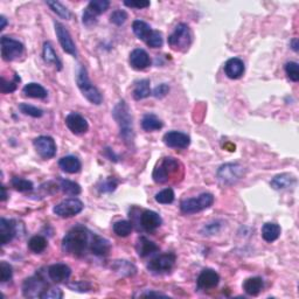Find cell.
<instances>
[{"instance_id": "26", "label": "cell", "mask_w": 299, "mask_h": 299, "mask_svg": "<svg viewBox=\"0 0 299 299\" xmlns=\"http://www.w3.org/2000/svg\"><path fill=\"white\" fill-rule=\"evenodd\" d=\"M280 227L277 223L273 222H266L263 224L262 227V237L263 240L269 242H275L276 240H278V237L280 236Z\"/></svg>"}, {"instance_id": "48", "label": "cell", "mask_w": 299, "mask_h": 299, "mask_svg": "<svg viewBox=\"0 0 299 299\" xmlns=\"http://www.w3.org/2000/svg\"><path fill=\"white\" fill-rule=\"evenodd\" d=\"M147 46L151 48H160L164 44L163 35L159 31H153V33L147 40Z\"/></svg>"}, {"instance_id": "14", "label": "cell", "mask_w": 299, "mask_h": 299, "mask_svg": "<svg viewBox=\"0 0 299 299\" xmlns=\"http://www.w3.org/2000/svg\"><path fill=\"white\" fill-rule=\"evenodd\" d=\"M164 143L172 148H187L191 144V138L186 133L179 131H170L164 134Z\"/></svg>"}, {"instance_id": "13", "label": "cell", "mask_w": 299, "mask_h": 299, "mask_svg": "<svg viewBox=\"0 0 299 299\" xmlns=\"http://www.w3.org/2000/svg\"><path fill=\"white\" fill-rule=\"evenodd\" d=\"M54 26H55L56 37H58L59 42L60 45H61L63 51H65L67 54L76 58L77 48H76V45H75V42L73 41V38L68 32V30H67V28L60 23H54Z\"/></svg>"}, {"instance_id": "3", "label": "cell", "mask_w": 299, "mask_h": 299, "mask_svg": "<svg viewBox=\"0 0 299 299\" xmlns=\"http://www.w3.org/2000/svg\"><path fill=\"white\" fill-rule=\"evenodd\" d=\"M76 83L78 89H80L82 92V95H83L89 102L95 105L101 104L103 101L101 92H99L98 89L91 83L90 78L88 76L87 69H85V67L83 66H81L80 69H78L77 76H76Z\"/></svg>"}, {"instance_id": "16", "label": "cell", "mask_w": 299, "mask_h": 299, "mask_svg": "<svg viewBox=\"0 0 299 299\" xmlns=\"http://www.w3.org/2000/svg\"><path fill=\"white\" fill-rule=\"evenodd\" d=\"M66 125L74 134H83L89 130L87 119L77 112H72L66 117Z\"/></svg>"}, {"instance_id": "5", "label": "cell", "mask_w": 299, "mask_h": 299, "mask_svg": "<svg viewBox=\"0 0 299 299\" xmlns=\"http://www.w3.org/2000/svg\"><path fill=\"white\" fill-rule=\"evenodd\" d=\"M214 204V195L211 193H202L198 198H191L181 201L180 209L184 214H195L211 207Z\"/></svg>"}, {"instance_id": "46", "label": "cell", "mask_w": 299, "mask_h": 299, "mask_svg": "<svg viewBox=\"0 0 299 299\" xmlns=\"http://www.w3.org/2000/svg\"><path fill=\"white\" fill-rule=\"evenodd\" d=\"M285 73L290 81L298 82L299 81V68L297 62H287L285 65Z\"/></svg>"}, {"instance_id": "45", "label": "cell", "mask_w": 299, "mask_h": 299, "mask_svg": "<svg viewBox=\"0 0 299 299\" xmlns=\"http://www.w3.org/2000/svg\"><path fill=\"white\" fill-rule=\"evenodd\" d=\"M127 20V13L123 10L113 11L110 16V23H112L116 26H122V25Z\"/></svg>"}, {"instance_id": "36", "label": "cell", "mask_w": 299, "mask_h": 299, "mask_svg": "<svg viewBox=\"0 0 299 299\" xmlns=\"http://www.w3.org/2000/svg\"><path fill=\"white\" fill-rule=\"evenodd\" d=\"M47 4V6H49V9H51L53 12L58 14L60 18H62V19H66V20H69L70 18H72V13H70V11L67 9L65 5H62L60 2H55V0H48V2H46Z\"/></svg>"}, {"instance_id": "1", "label": "cell", "mask_w": 299, "mask_h": 299, "mask_svg": "<svg viewBox=\"0 0 299 299\" xmlns=\"http://www.w3.org/2000/svg\"><path fill=\"white\" fill-rule=\"evenodd\" d=\"M89 230L84 226H75L62 238V250L65 254L81 257L90 245Z\"/></svg>"}, {"instance_id": "10", "label": "cell", "mask_w": 299, "mask_h": 299, "mask_svg": "<svg viewBox=\"0 0 299 299\" xmlns=\"http://www.w3.org/2000/svg\"><path fill=\"white\" fill-rule=\"evenodd\" d=\"M24 45L20 41L4 35L2 37V58L4 61H13L23 55Z\"/></svg>"}, {"instance_id": "17", "label": "cell", "mask_w": 299, "mask_h": 299, "mask_svg": "<svg viewBox=\"0 0 299 299\" xmlns=\"http://www.w3.org/2000/svg\"><path fill=\"white\" fill-rule=\"evenodd\" d=\"M163 220L160 218L158 213L153 211H143V213L139 215V224L145 231H155L156 229L162 226Z\"/></svg>"}, {"instance_id": "42", "label": "cell", "mask_w": 299, "mask_h": 299, "mask_svg": "<svg viewBox=\"0 0 299 299\" xmlns=\"http://www.w3.org/2000/svg\"><path fill=\"white\" fill-rule=\"evenodd\" d=\"M19 110L24 115L31 116L33 118H40V117L44 116V111L41 109L37 108V106L27 104V103H20L19 104Z\"/></svg>"}, {"instance_id": "33", "label": "cell", "mask_w": 299, "mask_h": 299, "mask_svg": "<svg viewBox=\"0 0 299 299\" xmlns=\"http://www.w3.org/2000/svg\"><path fill=\"white\" fill-rule=\"evenodd\" d=\"M151 94L152 92H151V88H150V81L146 80V78H145V80L138 81L136 85H134L132 95L136 101H140V99L147 98Z\"/></svg>"}, {"instance_id": "28", "label": "cell", "mask_w": 299, "mask_h": 299, "mask_svg": "<svg viewBox=\"0 0 299 299\" xmlns=\"http://www.w3.org/2000/svg\"><path fill=\"white\" fill-rule=\"evenodd\" d=\"M264 283L261 277H250V278L245 279L243 283V290L244 292L249 296H257L261 292Z\"/></svg>"}, {"instance_id": "32", "label": "cell", "mask_w": 299, "mask_h": 299, "mask_svg": "<svg viewBox=\"0 0 299 299\" xmlns=\"http://www.w3.org/2000/svg\"><path fill=\"white\" fill-rule=\"evenodd\" d=\"M164 126L162 120L153 113H146L141 119V127L146 132H152V131L160 130Z\"/></svg>"}, {"instance_id": "22", "label": "cell", "mask_w": 299, "mask_h": 299, "mask_svg": "<svg viewBox=\"0 0 299 299\" xmlns=\"http://www.w3.org/2000/svg\"><path fill=\"white\" fill-rule=\"evenodd\" d=\"M244 70V62L238 58L229 59L224 63V73H226L227 77H229L230 80H237V78L243 76Z\"/></svg>"}, {"instance_id": "29", "label": "cell", "mask_w": 299, "mask_h": 299, "mask_svg": "<svg viewBox=\"0 0 299 299\" xmlns=\"http://www.w3.org/2000/svg\"><path fill=\"white\" fill-rule=\"evenodd\" d=\"M132 31L136 37L140 40L147 42V40L153 33V30L147 23L143 20H134L132 24Z\"/></svg>"}, {"instance_id": "44", "label": "cell", "mask_w": 299, "mask_h": 299, "mask_svg": "<svg viewBox=\"0 0 299 299\" xmlns=\"http://www.w3.org/2000/svg\"><path fill=\"white\" fill-rule=\"evenodd\" d=\"M12 276H13L12 266H11L10 263L3 261L0 263V280H2L3 283H6L12 279Z\"/></svg>"}, {"instance_id": "39", "label": "cell", "mask_w": 299, "mask_h": 299, "mask_svg": "<svg viewBox=\"0 0 299 299\" xmlns=\"http://www.w3.org/2000/svg\"><path fill=\"white\" fill-rule=\"evenodd\" d=\"M11 185H12V187L14 188V190H17L19 192H30V191H33V188H34V185L32 181L24 179V178H20V177L12 178V180H11Z\"/></svg>"}, {"instance_id": "24", "label": "cell", "mask_w": 299, "mask_h": 299, "mask_svg": "<svg viewBox=\"0 0 299 299\" xmlns=\"http://www.w3.org/2000/svg\"><path fill=\"white\" fill-rule=\"evenodd\" d=\"M136 250H137V254L139 255L140 257H147V256L158 251L159 247L155 243V242L150 241L147 237L140 236L137 240Z\"/></svg>"}, {"instance_id": "49", "label": "cell", "mask_w": 299, "mask_h": 299, "mask_svg": "<svg viewBox=\"0 0 299 299\" xmlns=\"http://www.w3.org/2000/svg\"><path fill=\"white\" fill-rule=\"evenodd\" d=\"M82 21H83L84 26H87L88 28H91V27H94L96 24H97L98 19H97V16H95L91 11L85 9L83 12V16H82Z\"/></svg>"}, {"instance_id": "20", "label": "cell", "mask_w": 299, "mask_h": 299, "mask_svg": "<svg viewBox=\"0 0 299 299\" xmlns=\"http://www.w3.org/2000/svg\"><path fill=\"white\" fill-rule=\"evenodd\" d=\"M47 273L54 283H63L72 275V269L63 263H56L49 266Z\"/></svg>"}, {"instance_id": "25", "label": "cell", "mask_w": 299, "mask_h": 299, "mask_svg": "<svg viewBox=\"0 0 299 299\" xmlns=\"http://www.w3.org/2000/svg\"><path fill=\"white\" fill-rule=\"evenodd\" d=\"M59 166L63 172L74 174V173L80 172L82 164L77 157L66 156V157H62V158L59 160Z\"/></svg>"}, {"instance_id": "6", "label": "cell", "mask_w": 299, "mask_h": 299, "mask_svg": "<svg viewBox=\"0 0 299 299\" xmlns=\"http://www.w3.org/2000/svg\"><path fill=\"white\" fill-rule=\"evenodd\" d=\"M179 162L173 157H166L163 159L162 164L157 166L152 173V178L157 184H165L173 174L179 170Z\"/></svg>"}, {"instance_id": "43", "label": "cell", "mask_w": 299, "mask_h": 299, "mask_svg": "<svg viewBox=\"0 0 299 299\" xmlns=\"http://www.w3.org/2000/svg\"><path fill=\"white\" fill-rule=\"evenodd\" d=\"M118 186V181L113 178H108L104 181H102L101 184L98 185V192L99 193H111Z\"/></svg>"}, {"instance_id": "54", "label": "cell", "mask_w": 299, "mask_h": 299, "mask_svg": "<svg viewBox=\"0 0 299 299\" xmlns=\"http://www.w3.org/2000/svg\"><path fill=\"white\" fill-rule=\"evenodd\" d=\"M140 297H148V296H155V297H167V294L165 293H160V292H153V291H145V292H141L139 294Z\"/></svg>"}, {"instance_id": "55", "label": "cell", "mask_w": 299, "mask_h": 299, "mask_svg": "<svg viewBox=\"0 0 299 299\" xmlns=\"http://www.w3.org/2000/svg\"><path fill=\"white\" fill-rule=\"evenodd\" d=\"M290 46H291V48H292L294 52H298V47H299V45H298V39L294 38L293 40L290 42Z\"/></svg>"}, {"instance_id": "2", "label": "cell", "mask_w": 299, "mask_h": 299, "mask_svg": "<svg viewBox=\"0 0 299 299\" xmlns=\"http://www.w3.org/2000/svg\"><path fill=\"white\" fill-rule=\"evenodd\" d=\"M112 117L119 126V133L127 145H132L134 140L133 119L129 105L125 101H119L112 110Z\"/></svg>"}, {"instance_id": "4", "label": "cell", "mask_w": 299, "mask_h": 299, "mask_svg": "<svg viewBox=\"0 0 299 299\" xmlns=\"http://www.w3.org/2000/svg\"><path fill=\"white\" fill-rule=\"evenodd\" d=\"M192 44V32L187 24L181 23L169 37V45L173 51L185 52Z\"/></svg>"}, {"instance_id": "27", "label": "cell", "mask_w": 299, "mask_h": 299, "mask_svg": "<svg viewBox=\"0 0 299 299\" xmlns=\"http://www.w3.org/2000/svg\"><path fill=\"white\" fill-rule=\"evenodd\" d=\"M23 92L25 96L31 98H39L44 99L47 97L48 92L46 89L42 87L41 84L35 83V82H32V83H28L23 88Z\"/></svg>"}, {"instance_id": "21", "label": "cell", "mask_w": 299, "mask_h": 299, "mask_svg": "<svg viewBox=\"0 0 299 299\" xmlns=\"http://www.w3.org/2000/svg\"><path fill=\"white\" fill-rule=\"evenodd\" d=\"M89 249L95 256L103 257V256L109 255L110 250H111V244L106 238L99 236V235L92 234Z\"/></svg>"}, {"instance_id": "52", "label": "cell", "mask_w": 299, "mask_h": 299, "mask_svg": "<svg viewBox=\"0 0 299 299\" xmlns=\"http://www.w3.org/2000/svg\"><path fill=\"white\" fill-rule=\"evenodd\" d=\"M220 228H221V224H220V222H218V221L212 222V223L206 224V226L202 228L201 233L204 235H214L220 230Z\"/></svg>"}, {"instance_id": "53", "label": "cell", "mask_w": 299, "mask_h": 299, "mask_svg": "<svg viewBox=\"0 0 299 299\" xmlns=\"http://www.w3.org/2000/svg\"><path fill=\"white\" fill-rule=\"evenodd\" d=\"M124 5L127 7H131V9H146L150 6V2H145V0H140V2H124Z\"/></svg>"}, {"instance_id": "51", "label": "cell", "mask_w": 299, "mask_h": 299, "mask_svg": "<svg viewBox=\"0 0 299 299\" xmlns=\"http://www.w3.org/2000/svg\"><path fill=\"white\" fill-rule=\"evenodd\" d=\"M169 92H170L169 84L162 83V84H159L158 87L155 88V90H153L152 95L155 96L156 98H164V97H165V96H167V94H169Z\"/></svg>"}, {"instance_id": "57", "label": "cell", "mask_w": 299, "mask_h": 299, "mask_svg": "<svg viewBox=\"0 0 299 299\" xmlns=\"http://www.w3.org/2000/svg\"><path fill=\"white\" fill-rule=\"evenodd\" d=\"M0 197H2V201H6V199H7V197H9V195H7V192H6V187L4 186H2V195H0Z\"/></svg>"}, {"instance_id": "7", "label": "cell", "mask_w": 299, "mask_h": 299, "mask_svg": "<svg viewBox=\"0 0 299 299\" xmlns=\"http://www.w3.org/2000/svg\"><path fill=\"white\" fill-rule=\"evenodd\" d=\"M244 176V169L243 166L240 164H224V165L220 166L216 173L218 180L222 185L226 186H230V185L236 184L238 180L242 179Z\"/></svg>"}, {"instance_id": "40", "label": "cell", "mask_w": 299, "mask_h": 299, "mask_svg": "<svg viewBox=\"0 0 299 299\" xmlns=\"http://www.w3.org/2000/svg\"><path fill=\"white\" fill-rule=\"evenodd\" d=\"M20 82V77L18 74L13 75V80L12 81H7L5 77H2V84H0V91L3 94H11V92L16 91L18 88V84Z\"/></svg>"}, {"instance_id": "34", "label": "cell", "mask_w": 299, "mask_h": 299, "mask_svg": "<svg viewBox=\"0 0 299 299\" xmlns=\"http://www.w3.org/2000/svg\"><path fill=\"white\" fill-rule=\"evenodd\" d=\"M59 186L61 188L62 192L67 195H73V197H76L81 193V186L75 181L63 179V178H59Z\"/></svg>"}, {"instance_id": "18", "label": "cell", "mask_w": 299, "mask_h": 299, "mask_svg": "<svg viewBox=\"0 0 299 299\" xmlns=\"http://www.w3.org/2000/svg\"><path fill=\"white\" fill-rule=\"evenodd\" d=\"M18 233V224L16 220H0V243L5 245L16 237Z\"/></svg>"}, {"instance_id": "31", "label": "cell", "mask_w": 299, "mask_h": 299, "mask_svg": "<svg viewBox=\"0 0 299 299\" xmlns=\"http://www.w3.org/2000/svg\"><path fill=\"white\" fill-rule=\"evenodd\" d=\"M112 270H115L117 273L122 276H133L134 273L137 272V268L134 266L132 263L129 261H125V259H120V261H115L111 265Z\"/></svg>"}, {"instance_id": "15", "label": "cell", "mask_w": 299, "mask_h": 299, "mask_svg": "<svg viewBox=\"0 0 299 299\" xmlns=\"http://www.w3.org/2000/svg\"><path fill=\"white\" fill-rule=\"evenodd\" d=\"M220 276L219 273L213 269L202 270L198 277L197 286L200 290H211L219 285Z\"/></svg>"}, {"instance_id": "50", "label": "cell", "mask_w": 299, "mask_h": 299, "mask_svg": "<svg viewBox=\"0 0 299 299\" xmlns=\"http://www.w3.org/2000/svg\"><path fill=\"white\" fill-rule=\"evenodd\" d=\"M68 287L70 290L76 291V292H89L91 290V285L88 282H75L72 284H68Z\"/></svg>"}, {"instance_id": "56", "label": "cell", "mask_w": 299, "mask_h": 299, "mask_svg": "<svg viewBox=\"0 0 299 299\" xmlns=\"http://www.w3.org/2000/svg\"><path fill=\"white\" fill-rule=\"evenodd\" d=\"M6 25H7V20H6V18L4 17V16H2V17H0V31L5 30Z\"/></svg>"}, {"instance_id": "12", "label": "cell", "mask_w": 299, "mask_h": 299, "mask_svg": "<svg viewBox=\"0 0 299 299\" xmlns=\"http://www.w3.org/2000/svg\"><path fill=\"white\" fill-rule=\"evenodd\" d=\"M35 151L42 159H52L56 155L55 140L49 136H40L33 140Z\"/></svg>"}, {"instance_id": "30", "label": "cell", "mask_w": 299, "mask_h": 299, "mask_svg": "<svg viewBox=\"0 0 299 299\" xmlns=\"http://www.w3.org/2000/svg\"><path fill=\"white\" fill-rule=\"evenodd\" d=\"M42 56H44V60L46 63H52V65L55 66V68L58 70L62 69V62L61 60L59 59L58 54L53 48L52 44L49 42H45L44 44V49H42Z\"/></svg>"}, {"instance_id": "8", "label": "cell", "mask_w": 299, "mask_h": 299, "mask_svg": "<svg viewBox=\"0 0 299 299\" xmlns=\"http://www.w3.org/2000/svg\"><path fill=\"white\" fill-rule=\"evenodd\" d=\"M177 262V256L173 252H166V254H162L157 257L152 258L151 261L148 262L147 269L148 271L152 273H156V275H159V273H166L170 272L171 270L173 269V266L176 265Z\"/></svg>"}, {"instance_id": "23", "label": "cell", "mask_w": 299, "mask_h": 299, "mask_svg": "<svg viewBox=\"0 0 299 299\" xmlns=\"http://www.w3.org/2000/svg\"><path fill=\"white\" fill-rule=\"evenodd\" d=\"M296 185V178L290 173H282L270 181V186L276 191H284L292 188Z\"/></svg>"}, {"instance_id": "11", "label": "cell", "mask_w": 299, "mask_h": 299, "mask_svg": "<svg viewBox=\"0 0 299 299\" xmlns=\"http://www.w3.org/2000/svg\"><path fill=\"white\" fill-rule=\"evenodd\" d=\"M48 285L40 276H33L25 279L23 284V293L26 298H40Z\"/></svg>"}, {"instance_id": "35", "label": "cell", "mask_w": 299, "mask_h": 299, "mask_svg": "<svg viewBox=\"0 0 299 299\" xmlns=\"http://www.w3.org/2000/svg\"><path fill=\"white\" fill-rule=\"evenodd\" d=\"M113 233H115L117 236L119 237H126L131 234V231L133 229L132 222L127 221V220H120V221H117L113 223Z\"/></svg>"}, {"instance_id": "9", "label": "cell", "mask_w": 299, "mask_h": 299, "mask_svg": "<svg viewBox=\"0 0 299 299\" xmlns=\"http://www.w3.org/2000/svg\"><path fill=\"white\" fill-rule=\"evenodd\" d=\"M83 202L78 200V199H67V200H63L62 202L54 206L53 212H54L55 215L60 216V218L68 219L80 214L83 211Z\"/></svg>"}, {"instance_id": "47", "label": "cell", "mask_w": 299, "mask_h": 299, "mask_svg": "<svg viewBox=\"0 0 299 299\" xmlns=\"http://www.w3.org/2000/svg\"><path fill=\"white\" fill-rule=\"evenodd\" d=\"M41 299H61L63 298L62 290L59 287H47L41 294Z\"/></svg>"}, {"instance_id": "19", "label": "cell", "mask_w": 299, "mask_h": 299, "mask_svg": "<svg viewBox=\"0 0 299 299\" xmlns=\"http://www.w3.org/2000/svg\"><path fill=\"white\" fill-rule=\"evenodd\" d=\"M130 66L136 70H144L151 66V59L146 51L141 48L133 49L130 54Z\"/></svg>"}, {"instance_id": "37", "label": "cell", "mask_w": 299, "mask_h": 299, "mask_svg": "<svg viewBox=\"0 0 299 299\" xmlns=\"http://www.w3.org/2000/svg\"><path fill=\"white\" fill-rule=\"evenodd\" d=\"M47 240L44 236H41V235H35V236L28 241V248H30L31 251L35 252V254H40V252L44 251L47 248Z\"/></svg>"}, {"instance_id": "41", "label": "cell", "mask_w": 299, "mask_h": 299, "mask_svg": "<svg viewBox=\"0 0 299 299\" xmlns=\"http://www.w3.org/2000/svg\"><path fill=\"white\" fill-rule=\"evenodd\" d=\"M174 191L172 188H165L156 194V201L162 205H170L174 201Z\"/></svg>"}, {"instance_id": "38", "label": "cell", "mask_w": 299, "mask_h": 299, "mask_svg": "<svg viewBox=\"0 0 299 299\" xmlns=\"http://www.w3.org/2000/svg\"><path fill=\"white\" fill-rule=\"evenodd\" d=\"M109 6H110L109 0H91V2L88 4L87 9L89 11H91L95 16L98 17L104 12H106V10L109 9Z\"/></svg>"}]
</instances>
